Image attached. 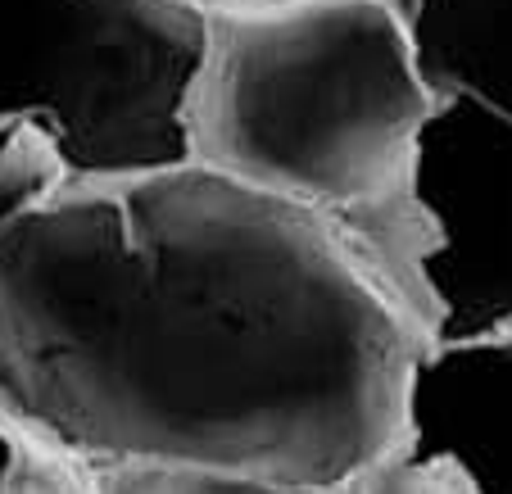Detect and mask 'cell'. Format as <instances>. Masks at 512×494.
I'll return each instance as SVG.
<instances>
[{"mask_svg": "<svg viewBox=\"0 0 512 494\" xmlns=\"http://www.w3.org/2000/svg\"><path fill=\"white\" fill-rule=\"evenodd\" d=\"M417 354L309 214L195 164L0 236V404L87 463L340 490L399 440Z\"/></svg>", "mask_w": 512, "mask_h": 494, "instance_id": "cell-1", "label": "cell"}, {"mask_svg": "<svg viewBox=\"0 0 512 494\" xmlns=\"http://www.w3.org/2000/svg\"><path fill=\"white\" fill-rule=\"evenodd\" d=\"M200 19L186 164L318 227L404 191L435 96L386 0H223Z\"/></svg>", "mask_w": 512, "mask_h": 494, "instance_id": "cell-2", "label": "cell"}, {"mask_svg": "<svg viewBox=\"0 0 512 494\" xmlns=\"http://www.w3.org/2000/svg\"><path fill=\"white\" fill-rule=\"evenodd\" d=\"M200 41L191 0H0V114L55 141L68 186L186 164Z\"/></svg>", "mask_w": 512, "mask_h": 494, "instance_id": "cell-3", "label": "cell"}, {"mask_svg": "<svg viewBox=\"0 0 512 494\" xmlns=\"http://www.w3.org/2000/svg\"><path fill=\"white\" fill-rule=\"evenodd\" d=\"M408 182L435 227V345L512 331V118L440 96L417 132Z\"/></svg>", "mask_w": 512, "mask_h": 494, "instance_id": "cell-4", "label": "cell"}, {"mask_svg": "<svg viewBox=\"0 0 512 494\" xmlns=\"http://www.w3.org/2000/svg\"><path fill=\"white\" fill-rule=\"evenodd\" d=\"M399 445L454 463L481 494H512V331L417 354Z\"/></svg>", "mask_w": 512, "mask_h": 494, "instance_id": "cell-5", "label": "cell"}, {"mask_svg": "<svg viewBox=\"0 0 512 494\" xmlns=\"http://www.w3.org/2000/svg\"><path fill=\"white\" fill-rule=\"evenodd\" d=\"M422 87L512 118V0H386Z\"/></svg>", "mask_w": 512, "mask_h": 494, "instance_id": "cell-6", "label": "cell"}, {"mask_svg": "<svg viewBox=\"0 0 512 494\" xmlns=\"http://www.w3.org/2000/svg\"><path fill=\"white\" fill-rule=\"evenodd\" d=\"M0 494H96L82 454L0 404Z\"/></svg>", "mask_w": 512, "mask_h": 494, "instance_id": "cell-7", "label": "cell"}, {"mask_svg": "<svg viewBox=\"0 0 512 494\" xmlns=\"http://www.w3.org/2000/svg\"><path fill=\"white\" fill-rule=\"evenodd\" d=\"M68 186L64 155L41 127L0 114V236H10Z\"/></svg>", "mask_w": 512, "mask_h": 494, "instance_id": "cell-8", "label": "cell"}, {"mask_svg": "<svg viewBox=\"0 0 512 494\" xmlns=\"http://www.w3.org/2000/svg\"><path fill=\"white\" fill-rule=\"evenodd\" d=\"M96 494H345L327 485H286L263 481L245 472H218V467L186 463H91Z\"/></svg>", "mask_w": 512, "mask_h": 494, "instance_id": "cell-9", "label": "cell"}, {"mask_svg": "<svg viewBox=\"0 0 512 494\" xmlns=\"http://www.w3.org/2000/svg\"><path fill=\"white\" fill-rule=\"evenodd\" d=\"M345 494H481V490L454 463L417 454V449L395 440L386 454H377L345 485Z\"/></svg>", "mask_w": 512, "mask_h": 494, "instance_id": "cell-10", "label": "cell"}, {"mask_svg": "<svg viewBox=\"0 0 512 494\" xmlns=\"http://www.w3.org/2000/svg\"><path fill=\"white\" fill-rule=\"evenodd\" d=\"M195 10H204V5H223V0H191Z\"/></svg>", "mask_w": 512, "mask_h": 494, "instance_id": "cell-11", "label": "cell"}]
</instances>
